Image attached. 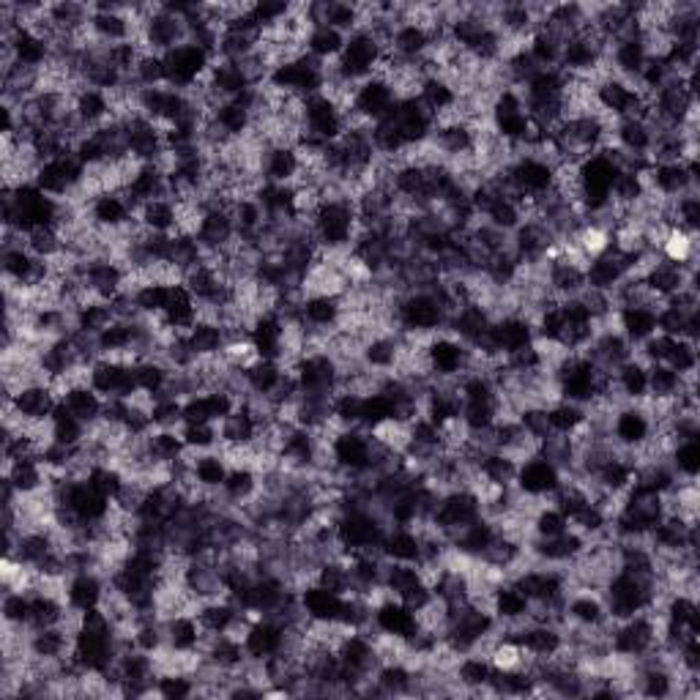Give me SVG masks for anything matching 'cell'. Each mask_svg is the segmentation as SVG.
Wrapping results in <instances>:
<instances>
[{
	"instance_id": "6da1fadb",
	"label": "cell",
	"mask_w": 700,
	"mask_h": 700,
	"mask_svg": "<svg viewBox=\"0 0 700 700\" xmlns=\"http://www.w3.org/2000/svg\"><path fill=\"white\" fill-rule=\"evenodd\" d=\"M312 233L318 247L326 252H342L353 247L359 236L356 203L348 197H326L312 217Z\"/></svg>"
},
{
	"instance_id": "7a4b0ae2",
	"label": "cell",
	"mask_w": 700,
	"mask_h": 700,
	"mask_svg": "<svg viewBox=\"0 0 700 700\" xmlns=\"http://www.w3.org/2000/svg\"><path fill=\"white\" fill-rule=\"evenodd\" d=\"M326 74H329V63L318 61L312 55H299V58H290V61L277 63L271 74H268L266 85H271L274 91L290 93V96H299V99H309V96H318L326 85Z\"/></svg>"
},
{
	"instance_id": "3957f363",
	"label": "cell",
	"mask_w": 700,
	"mask_h": 700,
	"mask_svg": "<svg viewBox=\"0 0 700 700\" xmlns=\"http://www.w3.org/2000/svg\"><path fill=\"white\" fill-rule=\"evenodd\" d=\"M400 334H441L449 326V312L433 290H411L397 301Z\"/></svg>"
},
{
	"instance_id": "277c9868",
	"label": "cell",
	"mask_w": 700,
	"mask_h": 700,
	"mask_svg": "<svg viewBox=\"0 0 700 700\" xmlns=\"http://www.w3.org/2000/svg\"><path fill=\"white\" fill-rule=\"evenodd\" d=\"M383 52H386V47L370 31L359 28V31L348 36L340 58L334 61V72L340 74L342 80H348V83H364V80L375 77L378 66H381Z\"/></svg>"
},
{
	"instance_id": "5b68a950",
	"label": "cell",
	"mask_w": 700,
	"mask_h": 700,
	"mask_svg": "<svg viewBox=\"0 0 700 700\" xmlns=\"http://www.w3.org/2000/svg\"><path fill=\"white\" fill-rule=\"evenodd\" d=\"M479 517H482V498L468 487H457V490L441 495L430 523L452 542L457 531H463L465 525H471Z\"/></svg>"
},
{
	"instance_id": "8992f818",
	"label": "cell",
	"mask_w": 700,
	"mask_h": 700,
	"mask_svg": "<svg viewBox=\"0 0 700 700\" xmlns=\"http://www.w3.org/2000/svg\"><path fill=\"white\" fill-rule=\"evenodd\" d=\"M162 58H165L167 85L175 91H192L195 85L206 80L208 69H211V55L192 42L178 44L173 50H167Z\"/></svg>"
},
{
	"instance_id": "52a82bcc",
	"label": "cell",
	"mask_w": 700,
	"mask_h": 700,
	"mask_svg": "<svg viewBox=\"0 0 700 700\" xmlns=\"http://www.w3.org/2000/svg\"><path fill=\"white\" fill-rule=\"evenodd\" d=\"M293 375L299 381L301 394H318V397H331L337 394L340 386V364L334 361L331 353H307L296 361Z\"/></svg>"
},
{
	"instance_id": "ba28073f",
	"label": "cell",
	"mask_w": 700,
	"mask_h": 700,
	"mask_svg": "<svg viewBox=\"0 0 700 700\" xmlns=\"http://www.w3.org/2000/svg\"><path fill=\"white\" fill-rule=\"evenodd\" d=\"M427 359H430L433 378L457 381V378H463L468 364H471V348L449 331H441L427 345Z\"/></svg>"
},
{
	"instance_id": "9c48e42d",
	"label": "cell",
	"mask_w": 700,
	"mask_h": 700,
	"mask_svg": "<svg viewBox=\"0 0 700 700\" xmlns=\"http://www.w3.org/2000/svg\"><path fill=\"white\" fill-rule=\"evenodd\" d=\"M345 132V115L329 96H309L304 99V134L318 143H337Z\"/></svg>"
},
{
	"instance_id": "30bf717a",
	"label": "cell",
	"mask_w": 700,
	"mask_h": 700,
	"mask_svg": "<svg viewBox=\"0 0 700 700\" xmlns=\"http://www.w3.org/2000/svg\"><path fill=\"white\" fill-rule=\"evenodd\" d=\"M394 104H397V93H394L392 85L386 83L383 77H370V80L356 85L350 110H345V113H353L367 124H378L381 118L392 113Z\"/></svg>"
},
{
	"instance_id": "8fae6325",
	"label": "cell",
	"mask_w": 700,
	"mask_h": 700,
	"mask_svg": "<svg viewBox=\"0 0 700 700\" xmlns=\"http://www.w3.org/2000/svg\"><path fill=\"white\" fill-rule=\"evenodd\" d=\"M561 482H564L561 468L550 463L542 454H534V457L523 460L515 476V487L520 493L528 495V498H545V501L556 493Z\"/></svg>"
},
{
	"instance_id": "7c38bea8",
	"label": "cell",
	"mask_w": 700,
	"mask_h": 700,
	"mask_svg": "<svg viewBox=\"0 0 700 700\" xmlns=\"http://www.w3.org/2000/svg\"><path fill=\"white\" fill-rule=\"evenodd\" d=\"M651 433H654V422H651L643 402H629V405H621L613 413L610 435L621 449H638V446L649 441Z\"/></svg>"
},
{
	"instance_id": "4fadbf2b",
	"label": "cell",
	"mask_w": 700,
	"mask_h": 700,
	"mask_svg": "<svg viewBox=\"0 0 700 700\" xmlns=\"http://www.w3.org/2000/svg\"><path fill=\"white\" fill-rule=\"evenodd\" d=\"M285 635L288 629L285 624L274 616H258L249 629L244 632V651H247V659H255V662H266L274 654L285 649Z\"/></svg>"
},
{
	"instance_id": "5bb4252c",
	"label": "cell",
	"mask_w": 700,
	"mask_h": 700,
	"mask_svg": "<svg viewBox=\"0 0 700 700\" xmlns=\"http://www.w3.org/2000/svg\"><path fill=\"white\" fill-rule=\"evenodd\" d=\"M643 178H646V192L665 197V200H676L687 192H698V181L692 178L684 162H659V165L651 162L649 173Z\"/></svg>"
},
{
	"instance_id": "9a60e30c",
	"label": "cell",
	"mask_w": 700,
	"mask_h": 700,
	"mask_svg": "<svg viewBox=\"0 0 700 700\" xmlns=\"http://www.w3.org/2000/svg\"><path fill=\"white\" fill-rule=\"evenodd\" d=\"M372 624L378 632L389 635V638L411 640L419 632V618L416 610H411L405 602L394 597H383L375 610H372Z\"/></svg>"
},
{
	"instance_id": "2e32d148",
	"label": "cell",
	"mask_w": 700,
	"mask_h": 700,
	"mask_svg": "<svg viewBox=\"0 0 700 700\" xmlns=\"http://www.w3.org/2000/svg\"><path fill=\"white\" fill-rule=\"evenodd\" d=\"M195 238L206 252H225V249H230L238 238L233 214L225 211V208H208V211H203Z\"/></svg>"
},
{
	"instance_id": "e0dca14e",
	"label": "cell",
	"mask_w": 700,
	"mask_h": 700,
	"mask_svg": "<svg viewBox=\"0 0 700 700\" xmlns=\"http://www.w3.org/2000/svg\"><path fill=\"white\" fill-rule=\"evenodd\" d=\"M534 323L523 315H504V318L493 320L490 326V342L498 356H512L517 350L534 345Z\"/></svg>"
},
{
	"instance_id": "ac0fdd59",
	"label": "cell",
	"mask_w": 700,
	"mask_h": 700,
	"mask_svg": "<svg viewBox=\"0 0 700 700\" xmlns=\"http://www.w3.org/2000/svg\"><path fill=\"white\" fill-rule=\"evenodd\" d=\"M3 402H11L17 408L22 422H47V419H52V413H55L61 400H58V394H55L50 383H31V386H22L11 400Z\"/></svg>"
},
{
	"instance_id": "d6986e66",
	"label": "cell",
	"mask_w": 700,
	"mask_h": 700,
	"mask_svg": "<svg viewBox=\"0 0 700 700\" xmlns=\"http://www.w3.org/2000/svg\"><path fill=\"white\" fill-rule=\"evenodd\" d=\"M299 602L304 616H307L309 621H318V624L340 621L342 608H345V597H342V594L318 586V583H309V586L301 588Z\"/></svg>"
},
{
	"instance_id": "ffe728a7",
	"label": "cell",
	"mask_w": 700,
	"mask_h": 700,
	"mask_svg": "<svg viewBox=\"0 0 700 700\" xmlns=\"http://www.w3.org/2000/svg\"><path fill=\"white\" fill-rule=\"evenodd\" d=\"M249 342L255 345L260 359L282 361V356H285V320L279 318L277 312L260 315L249 329Z\"/></svg>"
},
{
	"instance_id": "44dd1931",
	"label": "cell",
	"mask_w": 700,
	"mask_h": 700,
	"mask_svg": "<svg viewBox=\"0 0 700 700\" xmlns=\"http://www.w3.org/2000/svg\"><path fill=\"white\" fill-rule=\"evenodd\" d=\"M126 200L132 203L134 211H140V206L159 200V197H170V186H167V173L159 165H140L137 173L126 186Z\"/></svg>"
},
{
	"instance_id": "7402d4cb",
	"label": "cell",
	"mask_w": 700,
	"mask_h": 700,
	"mask_svg": "<svg viewBox=\"0 0 700 700\" xmlns=\"http://www.w3.org/2000/svg\"><path fill=\"white\" fill-rule=\"evenodd\" d=\"M610 143L629 156H649L654 148V129L640 118H621L613 124Z\"/></svg>"
},
{
	"instance_id": "603a6c76",
	"label": "cell",
	"mask_w": 700,
	"mask_h": 700,
	"mask_svg": "<svg viewBox=\"0 0 700 700\" xmlns=\"http://www.w3.org/2000/svg\"><path fill=\"white\" fill-rule=\"evenodd\" d=\"M104 591H107V577H102L99 572H77V575L69 577V586H66V605L80 613H88V610L99 608L104 599Z\"/></svg>"
},
{
	"instance_id": "cb8c5ba5",
	"label": "cell",
	"mask_w": 700,
	"mask_h": 700,
	"mask_svg": "<svg viewBox=\"0 0 700 700\" xmlns=\"http://www.w3.org/2000/svg\"><path fill=\"white\" fill-rule=\"evenodd\" d=\"M301 173V162L296 148L288 145H271L263 151V162H260V175L268 184H296V178Z\"/></svg>"
},
{
	"instance_id": "d4e9b609",
	"label": "cell",
	"mask_w": 700,
	"mask_h": 700,
	"mask_svg": "<svg viewBox=\"0 0 700 700\" xmlns=\"http://www.w3.org/2000/svg\"><path fill=\"white\" fill-rule=\"evenodd\" d=\"M88 211H91L93 225L104 227V230H118V227H126L132 219H137V211L121 192H104L93 200Z\"/></svg>"
},
{
	"instance_id": "484cf974",
	"label": "cell",
	"mask_w": 700,
	"mask_h": 700,
	"mask_svg": "<svg viewBox=\"0 0 700 700\" xmlns=\"http://www.w3.org/2000/svg\"><path fill=\"white\" fill-rule=\"evenodd\" d=\"M342 318V301L337 296H304L301 323L309 331H334Z\"/></svg>"
},
{
	"instance_id": "4316f807",
	"label": "cell",
	"mask_w": 700,
	"mask_h": 700,
	"mask_svg": "<svg viewBox=\"0 0 700 700\" xmlns=\"http://www.w3.org/2000/svg\"><path fill=\"white\" fill-rule=\"evenodd\" d=\"M389 50L402 61H422L424 55L433 50V36L416 22H402L400 28L394 31Z\"/></svg>"
},
{
	"instance_id": "83f0119b",
	"label": "cell",
	"mask_w": 700,
	"mask_h": 700,
	"mask_svg": "<svg viewBox=\"0 0 700 700\" xmlns=\"http://www.w3.org/2000/svg\"><path fill=\"white\" fill-rule=\"evenodd\" d=\"M618 331L627 337L635 348L640 342L657 334V309L654 307H618L616 312Z\"/></svg>"
},
{
	"instance_id": "f1b7e54d",
	"label": "cell",
	"mask_w": 700,
	"mask_h": 700,
	"mask_svg": "<svg viewBox=\"0 0 700 700\" xmlns=\"http://www.w3.org/2000/svg\"><path fill=\"white\" fill-rule=\"evenodd\" d=\"M381 553L386 561H400V564H419L422 561V539L413 528L394 525L383 536Z\"/></svg>"
},
{
	"instance_id": "f546056e",
	"label": "cell",
	"mask_w": 700,
	"mask_h": 700,
	"mask_svg": "<svg viewBox=\"0 0 700 700\" xmlns=\"http://www.w3.org/2000/svg\"><path fill=\"white\" fill-rule=\"evenodd\" d=\"M531 613V602L523 591L512 583H501L493 591V616L498 624H520L528 621Z\"/></svg>"
},
{
	"instance_id": "4dcf8cb0",
	"label": "cell",
	"mask_w": 700,
	"mask_h": 700,
	"mask_svg": "<svg viewBox=\"0 0 700 700\" xmlns=\"http://www.w3.org/2000/svg\"><path fill=\"white\" fill-rule=\"evenodd\" d=\"M613 378H616V389L624 397V402H643L649 397V367L635 356L624 361L613 372Z\"/></svg>"
},
{
	"instance_id": "1f68e13d",
	"label": "cell",
	"mask_w": 700,
	"mask_h": 700,
	"mask_svg": "<svg viewBox=\"0 0 700 700\" xmlns=\"http://www.w3.org/2000/svg\"><path fill=\"white\" fill-rule=\"evenodd\" d=\"M211 124L217 129L225 140H241L247 137L249 129H252V113L244 110L241 104L227 99V102H219L211 113Z\"/></svg>"
},
{
	"instance_id": "d6a6232c",
	"label": "cell",
	"mask_w": 700,
	"mask_h": 700,
	"mask_svg": "<svg viewBox=\"0 0 700 700\" xmlns=\"http://www.w3.org/2000/svg\"><path fill=\"white\" fill-rule=\"evenodd\" d=\"M197 315H200V304L197 299L186 290V285H173V293H170V301H167L162 318L173 331H189L197 323Z\"/></svg>"
},
{
	"instance_id": "836d02e7",
	"label": "cell",
	"mask_w": 700,
	"mask_h": 700,
	"mask_svg": "<svg viewBox=\"0 0 700 700\" xmlns=\"http://www.w3.org/2000/svg\"><path fill=\"white\" fill-rule=\"evenodd\" d=\"M74 113L83 121V126L99 129V126L107 124L113 118V104H110V96L104 91L83 88V91L74 96Z\"/></svg>"
},
{
	"instance_id": "e575fe53",
	"label": "cell",
	"mask_w": 700,
	"mask_h": 700,
	"mask_svg": "<svg viewBox=\"0 0 700 700\" xmlns=\"http://www.w3.org/2000/svg\"><path fill=\"white\" fill-rule=\"evenodd\" d=\"M288 372V367L279 364V361L258 359L255 364H249L247 370H244V375H247L249 392L255 394V397H271V394L282 386Z\"/></svg>"
},
{
	"instance_id": "d590c367",
	"label": "cell",
	"mask_w": 700,
	"mask_h": 700,
	"mask_svg": "<svg viewBox=\"0 0 700 700\" xmlns=\"http://www.w3.org/2000/svg\"><path fill=\"white\" fill-rule=\"evenodd\" d=\"M258 490H260V474L258 471H252V468H247V465H236V468H230V471H227L225 484L219 487L222 498H225L230 506H236V509L238 506L247 504V501H252Z\"/></svg>"
},
{
	"instance_id": "8d00e7d4",
	"label": "cell",
	"mask_w": 700,
	"mask_h": 700,
	"mask_svg": "<svg viewBox=\"0 0 700 700\" xmlns=\"http://www.w3.org/2000/svg\"><path fill=\"white\" fill-rule=\"evenodd\" d=\"M203 643V627L197 616H173L165 618V646L173 651H200Z\"/></svg>"
},
{
	"instance_id": "74e56055",
	"label": "cell",
	"mask_w": 700,
	"mask_h": 700,
	"mask_svg": "<svg viewBox=\"0 0 700 700\" xmlns=\"http://www.w3.org/2000/svg\"><path fill=\"white\" fill-rule=\"evenodd\" d=\"M561 47H564V39L553 33L545 25H539L528 42H525V52L531 55V61L539 66V69H558L561 63Z\"/></svg>"
},
{
	"instance_id": "f35d334b",
	"label": "cell",
	"mask_w": 700,
	"mask_h": 700,
	"mask_svg": "<svg viewBox=\"0 0 700 700\" xmlns=\"http://www.w3.org/2000/svg\"><path fill=\"white\" fill-rule=\"evenodd\" d=\"M137 219L145 230L151 233H165V236H173L178 230V208L170 197H159V200H151L145 203L137 211Z\"/></svg>"
},
{
	"instance_id": "ab89813d",
	"label": "cell",
	"mask_w": 700,
	"mask_h": 700,
	"mask_svg": "<svg viewBox=\"0 0 700 700\" xmlns=\"http://www.w3.org/2000/svg\"><path fill=\"white\" fill-rule=\"evenodd\" d=\"M61 402L66 405V411L77 416L83 424H93L102 419L104 397L93 392L91 386H74V389L61 394Z\"/></svg>"
},
{
	"instance_id": "60d3db41",
	"label": "cell",
	"mask_w": 700,
	"mask_h": 700,
	"mask_svg": "<svg viewBox=\"0 0 700 700\" xmlns=\"http://www.w3.org/2000/svg\"><path fill=\"white\" fill-rule=\"evenodd\" d=\"M490 676H493V662L479 654H465L454 668V679L465 692H490L487 690Z\"/></svg>"
},
{
	"instance_id": "b9f144b4",
	"label": "cell",
	"mask_w": 700,
	"mask_h": 700,
	"mask_svg": "<svg viewBox=\"0 0 700 700\" xmlns=\"http://www.w3.org/2000/svg\"><path fill=\"white\" fill-rule=\"evenodd\" d=\"M186 337H189V345L195 350L197 359H214L227 345L225 329L211 320H197L195 326L186 331Z\"/></svg>"
},
{
	"instance_id": "7bdbcfd3",
	"label": "cell",
	"mask_w": 700,
	"mask_h": 700,
	"mask_svg": "<svg viewBox=\"0 0 700 700\" xmlns=\"http://www.w3.org/2000/svg\"><path fill=\"white\" fill-rule=\"evenodd\" d=\"M345 42H348V36H345V33L334 31V28H329V25H315V28L309 31L304 50H307V55H312V58H318V61L334 63L337 58H340Z\"/></svg>"
},
{
	"instance_id": "ee69618b",
	"label": "cell",
	"mask_w": 700,
	"mask_h": 700,
	"mask_svg": "<svg viewBox=\"0 0 700 700\" xmlns=\"http://www.w3.org/2000/svg\"><path fill=\"white\" fill-rule=\"evenodd\" d=\"M419 102H422V107L427 110V113L433 115V118H438V115L449 113L454 104H457V91H454L452 85L446 83L443 77H424L422 88H419V96H416Z\"/></svg>"
},
{
	"instance_id": "f6af8a7d",
	"label": "cell",
	"mask_w": 700,
	"mask_h": 700,
	"mask_svg": "<svg viewBox=\"0 0 700 700\" xmlns=\"http://www.w3.org/2000/svg\"><path fill=\"white\" fill-rule=\"evenodd\" d=\"M189 463H192L195 482L200 484L203 490H219V487L225 484L227 471H230V465H227V460L217 449H214V452H200L195 460H189Z\"/></svg>"
},
{
	"instance_id": "bcb514c9",
	"label": "cell",
	"mask_w": 700,
	"mask_h": 700,
	"mask_svg": "<svg viewBox=\"0 0 700 700\" xmlns=\"http://www.w3.org/2000/svg\"><path fill=\"white\" fill-rule=\"evenodd\" d=\"M517 468H520V463H517L515 457L506 452H498V449L482 454V460H479V476H482L484 482L495 484V487H512Z\"/></svg>"
},
{
	"instance_id": "7dc6e473",
	"label": "cell",
	"mask_w": 700,
	"mask_h": 700,
	"mask_svg": "<svg viewBox=\"0 0 700 700\" xmlns=\"http://www.w3.org/2000/svg\"><path fill=\"white\" fill-rule=\"evenodd\" d=\"M681 392H698L687 386V378L673 372L668 364H651L649 367V397L651 400H676Z\"/></svg>"
},
{
	"instance_id": "c3c4849f",
	"label": "cell",
	"mask_w": 700,
	"mask_h": 700,
	"mask_svg": "<svg viewBox=\"0 0 700 700\" xmlns=\"http://www.w3.org/2000/svg\"><path fill=\"white\" fill-rule=\"evenodd\" d=\"M113 320L118 318H115L113 304H110V301L91 299V301H85V304H80L77 312H74V329L96 337V334H102Z\"/></svg>"
},
{
	"instance_id": "681fc988",
	"label": "cell",
	"mask_w": 700,
	"mask_h": 700,
	"mask_svg": "<svg viewBox=\"0 0 700 700\" xmlns=\"http://www.w3.org/2000/svg\"><path fill=\"white\" fill-rule=\"evenodd\" d=\"M588 419L586 405H577V402L558 400L547 408V424L553 435H575Z\"/></svg>"
},
{
	"instance_id": "f907efd6",
	"label": "cell",
	"mask_w": 700,
	"mask_h": 700,
	"mask_svg": "<svg viewBox=\"0 0 700 700\" xmlns=\"http://www.w3.org/2000/svg\"><path fill=\"white\" fill-rule=\"evenodd\" d=\"M52 443H61V446H69V449H77L83 446L85 435H88V424H83L77 416L66 411V405L58 402V408L52 413Z\"/></svg>"
},
{
	"instance_id": "816d5d0a",
	"label": "cell",
	"mask_w": 700,
	"mask_h": 700,
	"mask_svg": "<svg viewBox=\"0 0 700 700\" xmlns=\"http://www.w3.org/2000/svg\"><path fill=\"white\" fill-rule=\"evenodd\" d=\"M66 602L61 597H52L44 591H33L31 594V629L58 627L66 616Z\"/></svg>"
},
{
	"instance_id": "f5cc1de1",
	"label": "cell",
	"mask_w": 700,
	"mask_h": 700,
	"mask_svg": "<svg viewBox=\"0 0 700 700\" xmlns=\"http://www.w3.org/2000/svg\"><path fill=\"white\" fill-rule=\"evenodd\" d=\"M670 468L676 471L679 479H698L700 471V441L698 438H684L676 441L670 449Z\"/></svg>"
},
{
	"instance_id": "db71d44e",
	"label": "cell",
	"mask_w": 700,
	"mask_h": 700,
	"mask_svg": "<svg viewBox=\"0 0 700 700\" xmlns=\"http://www.w3.org/2000/svg\"><path fill=\"white\" fill-rule=\"evenodd\" d=\"M392 419H394V405L386 394L383 392L364 394V400H361V422H359L361 430L372 433V430H378L381 424L392 422Z\"/></svg>"
},
{
	"instance_id": "11a10c76",
	"label": "cell",
	"mask_w": 700,
	"mask_h": 700,
	"mask_svg": "<svg viewBox=\"0 0 700 700\" xmlns=\"http://www.w3.org/2000/svg\"><path fill=\"white\" fill-rule=\"evenodd\" d=\"M25 247L31 249V255L39 260H52L55 255H61L66 244H63L61 230L55 225L36 227L31 233H25Z\"/></svg>"
},
{
	"instance_id": "9f6ffc18",
	"label": "cell",
	"mask_w": 700,
	"mask_h": 700,
	"mask_svg": "<svg viewBox=\"0 0 700 700\" xmlns=\"http://www.w3.org/2000/svg\"><path fill=\"white\" fill-rule=\"evenodd\" d=\"M460 422L465 424L468 433H487L498 422V400L490 402H463Z\"/></svg>"
},
{
	"instance_id": "6f0895ef",
	"label": "cell",
	"mask_w": 700,
	"mask_h": 700,
	"mask_svg": "<svg viewBox=\"0 0 700 700\" xmlns=\"http://www.w3.org/2000/svg\"><path fill=\"white\" fill-rule=\"evenodd\" d=\"M181 438H184L189 452H214L222 443L219 424H181Z\"/></svg>"
},
{
	"instance_id": "680465c9",
	"label": "cell",
	"mask_w": 700,
	"mask_h": 700,
	"mask_svg": "<svg viewBox=\"0 0 700 700\" xmlns=\"http://www.w3.org/2000/svg\"><path fill=\"white\" fill-rule=\"evenodd\" d=\"M170 293H173V288L170 285H159V282H148L143 288L134 290V301H137L140 315H148V318L162 315L167 301H170Z\"/></svg>"
},
{
	"instance_id": "91938a15",
	"label": "cell",
	"mask_w": 700,
	"mask_h": 700,
	"mask_svg": "<svg viewBox=\"0 0 700 700\" xmlns=\"http://www.w3.org/2000/svg\"><path fill=\"white\" fill-rule=\"evenodd\" d=\"M665 364H668L673 372H679L681 378H684V375H692V372L698 370V342L676 337L673 345H670L668 356H665Z\"/></svg>"
},
{
	"instance_id": "94428289",
	"label": "cell",
	"mask_w": 700,
	"mask_h": 700,
	"mask_svg": "<svg viewBox=\"0 0 700 700\" xmlns=\"http://www.w3.org/2000/svg\"><path fill=\"white\" fill-rule=\"evenodd\" d=\"M156 695L167 700H184L197 695V681L189 673H165L156 679Z\"/></svg>"
},
{
	"instance_id": "6125c7cd",
	"label": "cell",
	"mask_w": 700,
	"mask_h": 700,
	"mask_svg": "<svg viewBox=\"0 0 700 700\" xmlns=\"http://www.w3.org/2000/svg\"><path fill=\"white\" fill-rule=\"evenodd\" d=\"M3 621L31 627V594L28 591H6V597H3Z\"/></svg>"
},
{
	"instance_id": "be15d7a7",
	"label": "cell",
	"mask_w": 700,
	"mask_h": 700,
	"mask_svg": "<svg viewBox=\"0 0 700 700\" xmlns=\"http://www.w3.org/2000/svg\"><path fill=\"white\" fill-rule=\"evenodd\" d=\"M531 525H534V536H558V534H564V531H569L567 517L561 515L556 506H550V504H545L539 512H536Z\"/></svg>"
}]
</instances>
